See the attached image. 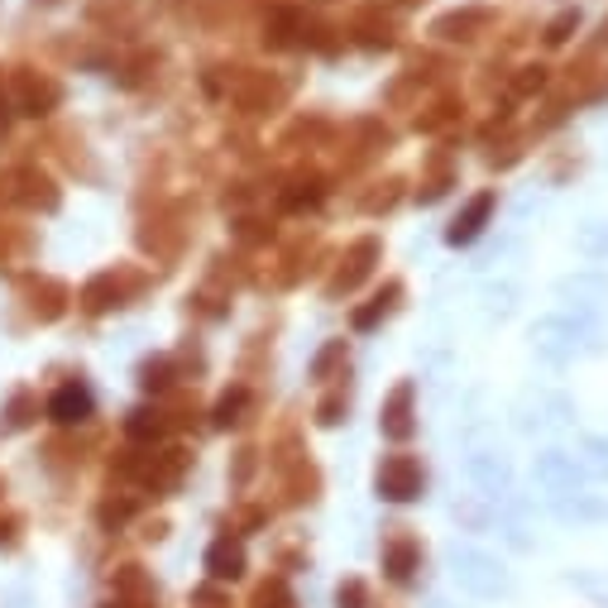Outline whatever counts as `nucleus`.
Segmentation results:
<instances>
[{"label":"nucleus","mask_w":608,"mask_h":608,"mask_svg":"<svg viewBox=\"0 0 608 608\" xmlns=\"http://www.w3.org/2000/svg\"><path fill=\"white\" fill-rule=\"evenodd\" d=\"M335 608H370V585L364 580H341V589H335Z\"/></svg>","instance_id":"obj_19"},{"label":"nucleus","mask_w":608,"mask_h":608,"mask_svg":"<svg viewBox=\"0 0 608 608\" xmlns=\"http://www.w3.org/2000/svg\"><path fill=\"white\" fill-rule=\"evenodd\" d=\"M58 106V87L48 77H35V72H20V110L24 116H48Z\"/></svg>","instance_id":"obj_7"},{"label":"nucleus","mask_w":608,"mask_h":608,"mask_svg":"<svg viewBox=\"0 0 608 608\" xmlns=\"http://www.w3.org/2000/svg\"><path fill=\"white\" fill-rule=\"evenodd\" d=\"M489 212H493V192H479V197L465 206V212L455 216V226H451V245H465V239H474L479 231H484Z\"/></svg>","instance_id":"obj_9"},{"label":"nucleus","mask_w":608,"mask_h":608,"mask_svg":"<svg viewBox=\"0 0 608 608\" xmlns=\"http://www.w3.org/2000/svg\"><path fill=\"white\" fill-rule=\"evenodd\" d=\"M116 595L130 604H154V580L139 566H120L116 570Z\"/></svg>","instance_id":"obj_11"},{"label":"nucleus","mask_w":608,"mask_h":608,"mask_svg":"<svg viewBox=\"0 0 608 608\" xmlns=\"http://www.w3.org/2000/svg\"><path fill=\"white\" fill-rule=\"evenodd\" d=\"M249 608H297V604H293V589H287L283 575H274V580H264L259 589H254Z\"/></svg>","instance_id":"obj_15"},{"label":"nucleus","mask_w":608,"mask_h":608,"mask_svg":"<svg viewBox=\"0 0 608 608\" xmlns=\"http://www.w3.org/2000/svg\"><path fill=\"white\" fill-rule=\"evenodd\" d=\"M418 566H422V547H418V537H408L403 527L383 541V575H389L393 585H412L418 580Z\"/></svg>","instance_id":"obj_2"},{"label":"nucleus","mask_w":608,"mask_h":608,"mask_svg":"<svg viewBox=\"0 0 608 608\" xmlns=\"http://www.w3.org/2000/svg\"><path fill=\"white\" fill-rule=\"evenodd\" d=\"M547 87V68H522L518 77H513V96H532V91H541Z\"/></svg>","instance_id":"obj_26"},{"label":"nucleus","mask_w":608,"mask_h":608,"mask_svg":"<svg viewBox=\"0 0 608 608\" xmlns=\"http://www.w3.org/2000/svg\"><path fill=\"white\" fill-rule=\"evenodd\" d=\"M393 202H398V183H379V192H370L360 206H364V212H389Z\"/></svg>","instance_id":"obj_27"},{"label":"nucleus","mask_w":608,"mask_h":608,"mask_svg":"<svg viewBox=\"0 0 608 608\" xmlns=\"http://www.w3.org/2000/svg\"><path fill=\"white\" fill-rule=\"evenodd\" d=\"M326 197L322 178H307V183H293V192H283V206H293V212H302V206H316Z\"/></svg>","instance_id":"obj_16"},{"label":"nucleus","mask_w":608,"mask_h":608,"mask_svg":"<svg viewBox=\"0 0 608 608\" xmlns=\"http://www.w3.org/2000/svg\"><path fill=\"white\" fill-rule=\"evenodd\" d=\"M245 403H249V389H235V393L220 398V403H216V426H235L239 412H245Z\"/></svg>","instance_id":"obj_20"},{"label":"nucleus","mask_w":608,"mask_h":608,"mask_svg":"<svg viewBox=\"0 0 608 608\" xmlns=\"http://www.w3.org/2000/svg\"><path fill=\"white\" fill-rule=\"evenodd\" d=\"M110 608H154V604H130V599H120V604H110Z\"/></svg>","instance_id":"obj_31"},{"label":"nucleus","mask_w":608,"mask_h":608,"mask_svg":"<svg viewBox=\"0 0 608 608\" xmlns=\"http://www.w3.org/2000/svg\"><path fill=\"white\" fill-rule=\"evenodd\" d=\"M393 297H398V283H389V287H383V293L374 297V307H360V312H355V331H370V326L379 322V316L393 307Z\"/></svg>","instance_id":"obj_17"},{"label":"nucleus","mask_w":608,"mask_h":608,"mask_svg":"<svg viewBox=\"0 0 608 608\" xmlns=\"http://www.w3.org/2000/svg\"><path fill=\"white\" fill-rule=\"evenodd\" d=\"M278 96H283V87H274L268 77H249V82L235 91V101L245 106L249 116H259V110H274L278 106Z\"/></svg>","instance_id":"obj_10"},{"label":"nucleus","mask_w":608,"mask_h":608,"mask_svg":"<svg viewBox=\"0 0 608 608\" xmlns=\"http://www.w3.org/2000/svg\"><path fill=\"white\" fill-rule=\"evenodd\" d=\"M144 389H168V364H144Z\"/></svg>","instance_id":"obj_29"},{"label":"nucleus","mask_w":608,"mask_h":608,"mask_svg":"<svg viewBox=\"0 0 608 608\" xmlns=\"http://www.w3.org/2000/svg\"><path fill=\"white\" fill-rule=\"evenodd\" d=\"M355 35H360L364 43H374V48H389V43H393V20H389L383 10H360Z\"/></svg>","instance_id":"obj_13"},{"label":"nucleus","mask_w":608,"mask_h":608,"mask_svg":"<svg viewBox=\"0 0 608 608\" xmlns=\"http://www.w3.org/2000/svg\"><path fill=\"white\" fill-rule=\"evenodd\" d=\"M87 312H106V307H120V287H116V274H101V278H91L87 283Z\"/></svg>","instance_id":"obj_14"},{"label":"nucleus","mask_w":608,"mask_h":608,"mask_svg":"<svg viewBox=\"0 0 608 608\" xmlns=\"http://www.w3.org/2000/svg\"><path fill=\"white\" fill-rule=\"evenodd\" d=\"M53 422H82L87 412H91V398H87V389H77V383H68L58 398H53Z\"/></svg>","instance_id":"obj_12"},{"label":"nucleus","mask_w":608,"mask_h":608,"mask_svg":"<svg viewBox=\"0 0 608 608\" xmlns=\"http://www.w3.org/2000/svg\"><path fill=\"white\" fill-rule=\"evenodd\" d=\"M341 360H345V341H331V345L322 350V355L312 360V374H316V379H326V374H331Z\"/></svg>","instance_id":"obj_25"},{"label":"nucleus","mask_w":608,"mask_h":608,"mask_svg":"<svg viewBox=\"0 0 608 608\" xmlns=\"http://www.w3.org/2000/svg\"><path fill=\"white\" fill-rule=\"evenodd\" d=\"M29 412H35V403H29V398L20 393V398L10 403V426H24V422H29Z\"/></svg>","instance_id":"obj_30"},{"label":"nucleus","mask_w":608,"mask_h":608,"mask_svg":"<svg viewBox=\"0 0 608 608\" xmlns=\"http://www.w3.org/2000/svg\"><path fill=\"white\" fill-rule=\"evenodd\" d=\"M379 499H389V503H412V499H422V465L412 455H389L379 465Z\"/></svg>","instance_id":"obj_1"},{"label":"nucleus","mask_w":608,"mask_h":608,"mask_svg":"<svg viewBox=\"0 0 608 608\" xmlns=\"http://www.w3.org/2000/svg\"><path fill=\"white\" fill-rule=\"evenodd\" d=\"M493 24V10H451L437 20V35L441 39H474L479 29Z\"/></svg>","instance_id":"obj_8"},{"label":"nucleus","mask_w":608,"mask_h":608,"mask_svg":"<svg viewBox=\"0 0 608 608\" xmlns=\"http://www.w3.org/2000/svg\"><path fill=\"white\" fill-rule=\"evenodd\" d=\"M374 259H379V239H360V245L345 254L341 274L331 278V297L350 293V287H355V283H360V278H364V274H370V268H374Z\"/></svg>","instance_id":"obj_5"},{"label":"nucleus","mask_w":608,"mask_h":608,"mask_svg":"<svg viewBox=\"0 0 608 608\" xmlns=\"http://www.w3.org/2000/svg\"><path fill=\"white\" fill-rule=\"evenodd\" d=\"M455 116H460V106H455V101H437V106H431V116H422V120H418V130L437 135V130H445V125H451Z\"/></svg>","instance_id":"obj_21"},{"label":"nucleus","mask_w":608,"mask_h":608,"mask_svg":"<svg viewBox=\"0 0 608 608\" xmlns=\"http://www.w3.org/2000/svg\"><path fill=\"white\" fill-rule=\"evenodd\" d=\"M135 518V499H106L101 503V527H120Z\"/></svg>","instance_id":"obj_23"},{"label":"nucleus","mask_w":608,"mask_h":608,"mask_svg":"<svg viewBox=\"0 0 608 608\" xmlns=\"http://www.w3.org/2000/svg\"><path fill=\"white\" fill-rule=\"evenodd\" d=\"M187 608H231V595L220 589L216 580L212 585H202V589H192V604Z\"/></svg>","instance_id":"obj_22"},{"label":"nucleus","mask_w":608,"mask_h":608,"mask_svg":"<svg viewBox=\"0 0 608 608\" xmlns=\"http://www.w3.org/2000/svg\"><path fill=\"white\" fill-rule=\"evenodd\" d=\"M125 431H130L135 441H154V437H164V418H158V412H130Z\"/></svg>","instance_id":"obj_18"},{"label":"nucleus","mask_w":608,"mask_h":608,"mask_svg":"<svg viewBox=\"0 0 608 608\" xmlns=\"http://www.w3.org/2000/svg\"><path fill=\"white\" fill-rule=\"evenodd\" d=\"M575 29H580V14H575V10H566V14H556V20L547 24V43H566V39L575 35Z\"/></svg>","instance_id":"obj_24"},{"label":"nucleus","mask_w":608,"mask_h":608,"mask_svg":"<svg viewBox=\"0 0 608 608\" xmlns=\"http://www.w3.org/2000/svg\"><path fill=\"white\" fill-rule=\"evenodd\" d=\"M379 426H383V437H389V441H408L412 437V426H418V422H412V383H398V389L389 393Z\"/></svg>","instance_id":"obj_4"},{"label":"nucleus","mask_w":608,"mask_h":608,"mask_svg":"<svg viewBox=\"0 0 608 608\" xmlns=\"http://www.w3.org/2000/svg\"><path fill=\"white\" fill-rule=\"evenodd\" d=\"M341 412H345V398L335 393V398H326V403L316 408V422H322V426H335V422H341Z\"/></svg>","instance_id":"obj_28"},{"label":"nucleus","mask_w":608,"mask_h":608,"mask_svg":"<svg viewBox=\"0 0 608 608\" xmlns=\"http://www.w3.org/2000/svg\"><path fill=\"white\" fill-rule=\"evenodd\" d=\"M206 575H212L216 585H235L239 575H245V547H239V537H220V541H212V547H206Z\"/></svg>","instance_id":"obj_3"},{"label":"nucleus","mask_w":608,"mask_h":608,"mask_svg":"<svg viewBox=\"0 0 608 608\" xmlns=\"http://www.w3.org/2000/svg\"><path fill=\"white\" fill-rule=\"evenodd\" d=\"M6 192L14 202H29V206H58V192H53V183L43 178V173H35V168H20V173H10L6 178Z\"/></svg>","instance_id":"obj_6"}]
</instances>
